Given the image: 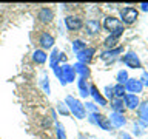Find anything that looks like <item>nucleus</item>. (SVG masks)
I'll list each match as a JSON object with an SVG mask.
<instances>
[{
    "label": "nucleus",
    "instance_id": "nucleus-1",
    "mask_svg": "<svg viewBox=\"0 0 148 139\" xmlns=\"http://www.w3.org/2000/svg\"><path fill=\"white\" fill-rule=\"evenodd\" d=\"M139 16V11L136 8H131V6H127V8H123L122 11H120V20H122L125 25H131V23L136 22V19Z\"/></svg>",
    "mask_w": 148,
    "mask_h": 139
},
{
    "label": "nucleus",
    "instance_id": "nucleus-2",
    "mask_svg": "<svg viewBox=\"0 0 148 139\" xmlns=\"http://www.w3.org/2000/svg\"><path fill=\"white\" fill-rule=\"evenodd\" d=\"M66 104L69 105L71 111L77 116L79 119H83V118H85V107H83L77 99H73V97H66Z\"/></svg>",
    "mask_w": 148,
    "mask_h": 139
},
{
    "label": "nucleus",
    "instance_id": "nucleus-3",
    "mask_svg": "<svg viewBox=\"0 0 148 139\" xmlns=\"http://www.w3.org/2000/svg\"><path fill=\"white\" fill-rule=\"evenodd\" d=\"M65 25H66V28L69 31H79V30H82L83 22H82V19L77 17V16H68L65 19Z\"/></svg>",
    "mask_w": 148,
    "mask_h": 139
},
{
    "label": "nucleus",
    "instance_id": "nucleus-4",
    "mask_svg": "<svg viewBox=\"0 0 148 139\" xmlns=\"http://www.w3.org/2000/svg\"><path fill=\"white\" fill-rule=\"evenodd\" d=\"M122 62H123L125 65H128L130 68H134V70L142 67V63H140V60H139L137 54H136V53H131V51H130V53L122 59Z\"/></svg>",
    "mask_w": 148,
    "mask_h": 139
},
{
    "label": "nucleus",
    "instance_id": "nucleus-5",
    "mask_svg": "<svg viewBox=\"0 0 148 139\" xmlns=\"http://www.w3.org/2000/svg\"><path fill=\"white\" fill-rule=\"evenodd\" d=\"M85 32H88L90 36H96V34H99L100 30H102V25H100V22L99 20H94V19H90V20H86L85 23Z\"/></svg>",
    "mask_w": 148,
    "mask_h": 139
},
{
    "label": "nucleus",
    "instance_id": "nucleus-6",
    "mask_svg": "<svg viewBox=\"0 0 148 139\" xmlns=\"http://www.w3.org/2000/svg\"><path fill=\"white\" fill-rule=\"evenodd\" d=\"M54 17V11L51 8H40L39 14H37V19H39L40 23H51Z\"/></svg>",
    "mask_w": 148,
    "mask_h": 139
},
{
    "label": "nucleus",
    "instance_id": "nucleus-7",
    "mask_svg": "<svg viewBox=\"0 0 148 139\" xmlns=\"http://www.w3.org/2000/svg\"><path fill=\"white\" fill-rule=\"evenodd\" d=\"M143 87V83L140 81H137V79H128L127 83H125V88L130 91V94H136V93H140Z\"/></svg>",
    "mask_w": 148,
    "mask_h": 139
},
{
    "label": "nucleus",
    "instance_id": "nucleus-8",
    "mask_svg": "<svg viewBox=\"0 0 148 139\" xmlns=\"http://www.w3.org/2000/svg\"><path fill=\"white\" fill-rule=\"evenodd\" d=\"M39 43L42 45L43 50H49L51 46L54 45V37L49 34V32H40V37H39Z\"/></svg>",
    "mask_w": 148,
    "mask_h": 139
},
{
    "label": "nucleus",
    "instance_id": "nucleus-9",
    "mask_svg": "<svg viewBox=\"0 0 148 139\" xmlns=\"http://www.w3.org/2000/svg\"><path fill=\"white\" fill-rule=\"evenodd\" d=\"M103 26H105V30H108L110 32H114L116 30H119L120 26V20L119 19H116V17H106L105 19V23H103Z\"/></svg>",
    "mask_w": 148,
    "mask_h": 139
},
{
    "label": "nucleus",
    "instance_id": "nucleus-10",
    "mask_svg": "<svg viewBox=\"0 0 148 139\" xmlns=\"http://www.w3.org/2000/svg\"><path fill=\"white\" fill-rule=\"evenodd\" d=\"M74 76H76V71H73L69 67H62V74H59V77L62 79V82L63 83H66V82H71Z\"/></svg>",
    "mask_w": 148,
    "mask_h": 139
},
{
    "label": "nucleus",
    "instance_id": "nucleus-11",
    "mask_svg": "<svg viewBox=\"0 0 148 139\" xmlns=\"http://www.w3.org/2000/svg\"><path fill=\"white\" fill-rule=\"evenodd\" d=\"M123 99H125V105H127L130 110H134L139 107V97L136 94H125Z\"/></svg>",
    "mask_w": 148,
    "mask_h": 139
},
{
    "label": "nucleus",
    "instance_id": "nucleus-12",
    "mask_svg": "<svg viewBox=\"0 0 148 139\" xmlns=\"http://www.w3.org/2000/svg\"><path fill=\"white\" fill-rule=\"evenodd\" d=\"M94 48H85L83 51H80L79 53V59L82 60V62H90L91 57H92V54H94Z\"/></svg>",
    "mask_w": 148,
    "mask_h": 139
},
{
    "label": "nucleus",
    "instance_id": "nucleus-13",
    "mask_svg": "<svg viewBox=\"0 0 148 139\" xmlns=\"http://www.w3.org/2000/svg\"><path fill=\"white\" fill-rule=\"evenodd\" d=\"M32 59H34V62H37V63H45L46 54H45L42 50H36L34 54H32Z\"/></svg>",
    "mask_w": 148,
    "mask_h": 139
},
{
    "label": "nucleus",
    "instance_id": "nucleus-14",
    "mask_svg": "<svg viewBox=\"0 0 148 139\" xmlns=\"http://www.w3.org/2000/svg\"><path fill=\"white\" fill-rule=\"evenodd\" d=\"M113 96L119 97V99H123V96H125V85L117 83L116 87H113Z\"/></svg>",
    "mask_w": 148,
    "mask_h": 139
},
{
    "label": "nucleus",
    "instance_id": "nucleus-15",
    "mask_svg": "<svg viewBox=\"0 0 148 139\" xmlns=\"http://www.w3.org/2000/svg\"><path fill=\"white\" fill-rule=\"evenodd\" d=\"M117 37H114V36H110L108 39H106L105 42H103V45L106 46V48H114L116 46V43H117Z\"/></svg>",
    "mask_w": 148,
    "mask_h": 139
},
{
    "label": "nucleus",
    "instance_id": "nucleus-16",
    "mask_svg": "<svg viewBox=\"0 0 148 139\" xmlns=\"http://www.w3.org/2000/svg\"><path fill=\"white\" fill-rule=\"evenodd\" d=\"M85 48H86V46H85V43H83L82 40H76V42H73V50L76 51L77 54L80 53V51H83Z\"/></svg>",
    "mask_w": 148,
    "mask_h": 139
},
{
    "label": "nucleus",
    "instance_id": "nucleus-17",
    "mask_svg": "<svg viewBox=\"0 0 148 139\" xmlns=\"http://www.w3.org/2000/svg\"><path fill=\"white\" fill-rule=\"evenodd\" d=\"M113 110L116 111V113L122 114V113H123V110H125V107H123V100H116L114 104H113Z\"/></svg>",
    "mask_w": 148,
    "mask_h": 139
},
{
    "label": "nucleus",
    "instance_id": "nucleus-18",
    "mask_svg": "<svg viewBox=\"0 0 148 139\" xmlns=\"http://www.w3.org/2000/svg\"><path fill=\"white\" fill-rule=\"evenodd\" d=\"M111 122H114V125H117V127H120V125H123L125 124V119L122 118V114H119V113H116L113 118H111Z\"/></svg>",
    "mask_w": 148,
    "mask_h": 139
},
{
    "label": "nucleus",
    "instance_id": "nucleus-19",
    "mask_svg": "<svg viewBox=\"0 0 148 139\" xmlns=\"http://www.w3.org/2000/svg\"><path fill=\"white\" fill-rule=\"evenodd\" d=\"M91 93L94 94V99H96L97 102H100L102 105H105V99L102 97V94H100V93L97 91V88H96V87H91Z\"/></svg>",
    "mask_w": 148,
    "mask_h": 139
},
{
    "label": "nucleus",
    "instance_id": "nucleus-20",
    "mask_svg": "<svg viewBox=\"0 0 148 139\" xmlns=\"http://www.w3.org/2000/svg\"><path fill=\"white\" fill-rule=\"evenodd\" d=\"M86 81H85V79H80V82H79V88H80V93H82V96H88V94H90V93H88V85H86V83H85Z\"/></svg>",
    "mask_w": 148,
    "mask_h": 139
},
{
    "label": "nucleus",
    "instance_id": "nucleus-21",
    "mask_svg": "<svg viewBox=\"0 0 148 139\" xmlns=\"http://www.w3.org/2000/svg\"><path fill=\"white\" fill-rule=\"evenodd\" d=\"M120 51H122V48H116V50L105 51V53H102V56H100V57H102V59H108V57H111L113 54H117V53H120Z\"/></svg>",
    "mask_w": 148,
    "mask_h": 139
},
{
    "label": "nucleus",
    "instance_id": "nucleus-22",
    "mask_svg": "<svg viewBox=\"0 0 148 139\" xmlns=\"http://www.w3.org/2000/svg\"><path fill=\"white\" fill-rule=\"evenodd\" d=\"M117 81H119L120 85H125V83H127V81H128V74H127V71H120V73L117 74Z\"/></svg>",
    "mask_w": 148,
    "mask_h": 139
},
{
    "label": "nucleus",
    "instance_id": "nucleus-23",
    "mask_svg": "<svg viewBox=\"0 0 148 139\" xmlns=\"http://www.w3.org/2000/svg\"><path fill=\"white\" fill-rule=\"evenodd\" d=\"M140 118H143V119L148 120V102H145V104H143V107L140 108Z\"/></svg>",
    "mask_w": 148,
    "mask_h": 139
},
{
    "label": "nucleus",
    "instance_id": "nucleus-24",
    "mask_svg": "<svg viewBox=\"0 0 148 139\" xmlns=\"http://www.w3.org/2000/svg\"><path fill=\"white\" fill-rule=\"evenodd\" d=\"M57 134H59V139H66L65 136V131H63V127L60 124H57Z\"/></svg>",
    "mask_w": 148,
    "mask_h": 139
},
{
    "label": "nucleus",
    "instance_id": "nucleus-25",
    "mask_svg": "<svg viewBox=\"0 0 148 139\" xmlns=\"http://www.w3.org/2000/svg\"><path fill=\"white\" fill-rule=\"evenodd\" d=\"M140 6H142V9H143V11H148V3H142Z\"/></svg>",
    "mask_w": 148,
    "mask_h": 139
},
{
    "label": "nucleus",
    "instance_id": "nucleus-26",
    "mask_svg": "<svg viewBox=\"0 0 148 139\" xmlns=\"http://www.w3.org/2000/svg\"><path fill=\"white\" fill-rule=\"evenodd\" d=\"M125 138H127V139H128V136H125Z\"/></svg>",
    "mask_w": 148,
    "mask_h": 139
}]
</instances>
